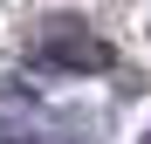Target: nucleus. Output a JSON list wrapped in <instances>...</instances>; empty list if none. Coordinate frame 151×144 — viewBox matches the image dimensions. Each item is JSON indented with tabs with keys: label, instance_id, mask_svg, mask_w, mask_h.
Instances as JSON below:
<instances>
[{
	"label": "nucleus",
	"instance_id": "1",
	"mask_svg": "<svg viewBox=\"0 0 151 144\" xmlns=\"http://www.w3.org/2000/svg\"><path fill=\"white\" fill-rule=\"evenodd\" d=\"M28 48H35V69H62V76H96V69H110V41L89 34L76 14H48L28 28Z\"/></svg>",
	"mask_w": 151,
	"mask_h": 144
},
{
	"label": "nucleus",
	"instance_id": "2",
	"mask_svg": "<svg viewBox=\"0 0 151 144\" xmlns=\"http://www.w3.org/2000/svg\"><path fill=\"white\" fill-rule=\"evenodd\" d=\"M137 144H151V130H144V137H137Z\"/></svg>",
	"mask_w": 151,
	"mask_h": 144
}]
</instances>
